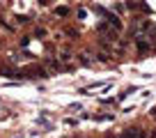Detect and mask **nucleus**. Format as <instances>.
Segmentation results:
<instances>
[{
	"mask_svg": "<svg viewBox=\"0 0 156 138\" xmlns=\"http://www.w3.org/2000/svg\"><path fill=\"white\" fill-rule=\"evenodd\" d=\"M48 67H51V69H58V71H60V69H62V64H60L58 60H48Z\"/></svg>",
	"mask_w": 156,
	"mask_h": 138,
	"instance_id": "8",
	"label": "nucleus"
},
{
	"mask_svg": "<svg viewBox=\"0 0 156 138\" xmlns=\"http://www.w3.org/2000/svg\"><path fill=\"white\" fill-rule=\"evenodd\" d=\"M106 16H108V21H110V25H112V28L117 30V32H119V30H122V21L117 19L115 14H106Z\"/></svg>",
	"mask_w": 156,
	"mask_h": 138,
	"instance_id": "2",
	"label": "nucleus"
},
{
	"mask_svg": "<svg viewBox=\"0 0 156 138\" xmlns=\"http://www.w3.org/2000/svg\"><path fill=\"white\" fill-rule=\"evenodd\" d=\"M108 39L115 42V39H117V32H112V30H110V32H108Z\"/></svg>",
	"mask_w": 156,
	"mask_h": 138,
	"instance_id": "11",
	"label": "nucleus"
},
{
	"mask_svg": "<svg viewBox=\"0 0 156 138\" xmlns=\"http://www.w3.org/2000/svg\"><path fill=\"white\" fill-rule=\"evenodd\" d=\"M149 49V42H145V39H138V51H147Z\"/></svg>",
	"mask_w": 156,
	"mask_h": 138,
	"instance_id": "5",
	"label": "nucleus"
},
{
	"mask_svg": "<svg viewBox=\"0 0 156 138\" xmlns=\"http://www.w3.org/2000/svg\"><path fill=\"white\" fill-rule=\"evenodd\" d=\"M94 120H99V122H103V120H112V115H97Z\"/></svg>",
	"mask_w": 156,
	"mask_h": 138,
	"instance_id": "9",
	"label": "nucleus"
},
{
	"mask_svg": "<svg viewBox=\"0 0 156 138\" xmlns=\"http://www.w3.org/2000/svg\"><path fill=\"white\" fill-rule=\"evenodd\" d=\"M64 124H69V127H76L78 120H71V118H69V120H64Z\"/></svg>",
	"mask_w": 156,
	"mask_h": 138,
	"instance_id": "10",
	"label": "nucleus"
},
{
	"mask_svg": "<svg viewBox=\"0 0 156 138\" xmlns=\"http://www.w3.org/2000/svg\"><path fill=\"white\" fill-rule=\"evenodd\" d=\"M108 138H115V136H108Z\"/></svg>",
	"mask_w": 156,
	"mask_h": 138,
	"instance_id": "14",
	"label": "nucleus"
},
{
	"mask_svg": "<svg viewBox=\"0 0 156 138\" xmlns=\"http://www.w3.org/2000/svg\"><path fill=\"white\" fill-rule=\"evenodd\" d=\"M119 138H145V136H142V133L138 131V129H126V131H124Z\"/></svg>",
	"mask_w": 156,
	"mask_h": 138,
	"instance_id": "1",
	"label": "nucleus"
},
{
	"mask_svg": "<svg viewBox=\"0 0 156 138\" xmlns=\"http://www.w3.org/2000/svg\"><path fill=\"white\" fill-rule=\"evenodd\" d=\"M0 74L9 76V78H21V74H16V71H12V69H0Z\"/></svg>",
	"mask_w": 156,
	"mask_h": 138,
	"instance_id": "3",
	"label": "nucleus"
},
{
	"mask_svg": "<svg viewBox=\"0 0 156 138\" xmlns=\"http://www.w3.org/2000/svg\"><path fill=\"white\" fill-rule=\"evenodd\" d=\"M151 115H156V108H154V111H151Z\"/></svg>",
	"mask_w": 156,
	"mask_h": 138,
	"instance_id": "13",
	"label": "nucleus"
},
{
	"mask_svg": "<svg viewBox=\"0 0 156 138\" xmlns=\"http://www.w3.org/2000/svg\"><path fill=\"white\" fill-rule=\"evenodd\" d=\"M55 14H58V16H67V14H69V7H67V5L55 7Z\"/></svg>",
	"mask_w": 156,
	"mask_h": 138,
	"instance_id": "4",
	"label": "nucleus"
},
{
	"mask_svg": "<svg viewBox=\"0 0 156 138\" xmlns=\"http://www.w3.org/2000/svg\"><path fill=\"white\" fill-rule=\"evenodd\" d=\"M64 32H67L69 37H71V39H76V37H78V30H76V28H67Z\"/></svg>",
	"mask_w": 156,
	"mask_h": 138,
	"instance_id": "7",
	"label": "nucleus"
},
{
	"mask_svg": "<svg viewBox=\"0 0 156 138\" xmlns=\"http://www.w3.org/2000/svg\"><path fill=\"white\" fill-rule=\"evenodd\" d=\"M34 37H37V39H44V37H46V30L44 28H37V30H34Z\"/></svg>",
	"mask_w": 156,
	"mask_h": 138,
	"instance_id": "6",
	"label": "nucleus"
},
{
	"mask_svg": "<svg viewBox=\"0 0 156 138\" xmlns=\"http://www.w3.org/2000/svg\"><path fill=\"white\" fill-rule=\"evenodd\" d=\"M149 138H156V131H151V133H149Z\"/></svg>",
	"mask_w": 156,
	"mask_h": 138,
	"instance_id": "12",
	"label": "nucleus"
}]
</instances>
